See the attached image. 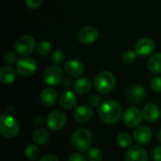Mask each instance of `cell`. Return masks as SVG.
Listing matches in <instances>:
<instances>
[{
  "label": "cell",
  "mask_w": 161,
  "mask_h": 161,
  "mask_svg": "<svg viewBox=\"0 0 161 161\" xmlns=\"http://www.w3.org/2000/svg\"><path fill=\"white\" fill-rule=\"evenodd\" d=\"M123 111L121 105L115 100H107L103 102L98 108L99 118L106 124H116L120 121Z\"/></svg>",
  "instance_id": "6da1fadb"
},
{
  "label": "cell",
  "mask_w": 161,
  "mask_h": 161,
  "mask_svg": "<svg viewBox=\"0 0 161 161\" xmlns=\"http://www.w3.org/2000/svg\"><path fill=\"white\" fill-rule=\"evenodd\" d=\"M92 143V135L87 128H78L71 136V144L78 152L88 151Z\"/></svg>",
  "instance_id": "7a4b0ae2"
},
{
  "label": "cell",
  "mask_w": 161,
  "mask_h": 161,
  "mask_svg": "<svg viewBox=\"0 0 161 161\" xmlns=\"http://www.w3.org/2000/svg\"><path fill=\"white\" fill-rule=\"evenodd\" d=\"M116 77L109 71H102L94 78L95 90L101 94L109 93L116 86Z\"/></svg>",
  "instance_id": "3957f363"
},
{
  "label": "cell",
  "mask_w": 161,
  "mask_h": 161,
  "mask_svg": "<svg viewBox=\"0 0 161 161\" xmlns=\"http://www.w3.org/2000/svg\"><path fill=\"white\" fill-rule=\"evenodd\" d=\"M20 130L17 120L9 115L3 114L0 118V133L5 138H14L18 135Z\"/></svg>",
  "instance_id": "277c9868"
},
{
  "label": "cell",
  "mask_w": 161,
  "mask_h": 161,
  "mask_svg": "<svg viewBox=\"0 0 161 161\" xmlns=\"http://www.w3.org/2000/svg\"><path fill=\"white\" fill-rule=\"evenodd\" d=\"M37 44L35 39L30 35H23L20 36L15 43H14V49L15 52L22 57H27L30 54L33 53V51L36 49Z\"/></svg>",
  "instance_id": "5b68a950"
},
{
  "label": "cell",
  "mask_w": 161,
  "mask_h": 161,
  "mask_svg": "<svg viewBox=\"0 0 161 161\" xmlns=\"http://www.w3.org/2000/svg\"><path fill=\"white\" fill-rule=\"evenodd\" d=\"M64 72L58 65H51L43 72V80L49 86H58L63 80Z\"/></svg>",
  "instance_id": "8992f818"
},
{
  "label": "cell",
  "mask_w": 161,
  "mask_h": 161,
  "mask_svg": "<svg viewBox=\"0 0 161 161\" xmlns=\"http://www.w3.org/2000/svg\"><path fill=\"white\" fill-rule=\"evenodd\" d=\"M36 70H37V63L31 58L25 57L19 59L16 63V71L21 76L29 77L35 74Z\"/></svg>",
  "instance_id": "52a82bcc"
},
{
  "label": "cell",
  "mask_w": 161,
  "mask_h": 161,
  "mask_svg": "<svg viewBox=\"0 0 161 161\" xmlns=\"http://www.w3.org/2000/svg\"><path fill=\"white\" fill-rule=\"evenodd\" d=\"M143 115L142 112L136 107H130L125 109L123 115L124 124L130 128L138 126L142 121Z\"/></svg>",
  "instance_id": "ba28073f"
},
{
  "label": "cell",
  "mask_w": 161,
  "mask_h": 161,
  "mask_svg": "<svg viewBox=\"0 0 161 161\" xmlns=\"http://www.w3.org/2000/svg\"><path fill=\"white\" fill-rule=\"evenodd\" d=\"M66 115L60 110H53L46 118V125L53 131L60 130L66 125Z\"/></svg>",
  "instance_id": "9c48e42d"
},
{
  "label": "cell",
  "mask_w": 161,
  "mask_h": 161,
  "mask_svg": "<svg viewBox=\"0 0 161 161\" xmlns=\"http://www.w3.org/2000/svg\"><path fill=\"white\" fill-rule=\"evenodd\" d=\"M155 48V42L148 37L141 38L135 44V51L140 57H148L153 55Z\"/></svg>",
  "instance_id": "30bf717a"
},
{
  "label": "cell",
  "mask_w": 161,
  "mask_h": 161,
  "mask_svg": "<svg viewBox=\"0 0 161 161\" xmlns=\"http://www.w3.org/2000/svg\"><path fill=\"white\" fill-rule=\"evenodd\" d=\"M98 37H99V32L97 28L92 25H86L82 27L77 34V39L79 42L86 45L95 42Z\"/></svg>",
  "instance_id": "8fae6325"
},
{
  "label": "cell",
  "mask_w": 161,
  "mask_h": 161,
  "mask_svg": "<svg viewBox=\"0 0 161 161\" xmlns=\"http://www.w3.org/2000/svg\"><path fill=\"white\" fill-rule=\"evenodd\" d=\"M145 95H146L145 88L142 85H139V84L131 86L125 92L126 99L132 104H137V103L142 102L144 99Z\"/></svg>",
  "instance_id": "7c38bea8"
},
{
  "label": "cell",
  "mask_w": 161,
  "mask_h": 161,
  "mask_svg": "<svg viewBox=\"0 0 161 161\" xmlns=\"http://www.w3.org/2000/svg\"><path fill=\"white\" fill-rule=\"evenodd\" d=\"M153 137L152 129L146 125L138 126L133 132V140L140 145L147 144L151 142Z\"/></svg>",
  "instance_id": "4fadbf2b"
},
{
  "label": "cell",
  "mask_w": 161,
  "mask_h": 161,
  "mask_svg": "<svg viewBox=\"0 0 161 161\" xmlns=\"http://www.w3.org/2000/svg\"><path fill=\"white\" fill-rule=\"evenodd\" d=\"M64 71L71 77H79L84 73V64L77 58H71L65 63Z\"/></svg>",
  "instance_id": "5bb4252c"
},
{
  "label": "cell",
  "mask_w": 161,
  "mask_h": 161,
  "mask_svg": "<svg viewBox=\"0 0 161 161\" xmlns=\"http://www.w3.org/2000/svg\"><path fill=\"white\" fill-rule=\"evenodd\" d=\"M73 116H74V119L75 122H77L79 124H84V123H88L89 121L92 120V118L93 116V111L89 106L82 105L75 109Z\"/></svg>",
  "instance_id": "9a60e30c"
},
{
  "label": "cell",
  "mask_w": 161,
  "mask_h": 161,
  "mask_svg": "<svg viewBox=\"0 0 161 161\" xmlns=\"http://www.w3.org/2000/svg\"><path fill=\"white\" fill-rule=\"evenodd\" d=\"M142 115L144 120L149 123L158 122L160 119L161 111L159 107L154 103H149L144 106L142 110Z\"/></svg>",
  "instance_id": "2e32d148"
},
{
  "label": "cell",
  "mask_w": 161,
  "mask_h": 161,
  "mask_svg": "<svg viewBox=\"0 0 161 161\" xmlns=\"http://www.w3.org/2000/svg\"><path fill=\"white\" fill-rule=\"evenodd\" d=\"M147 152L140 146L130 147L125 154V161H148Z\"/></svg>",
  "instance_id": "e0dca14e"
},
{
  "label": "cell",
  "mask_w": 161,
  "mask_h": 161,
  "mask_svg": "<svg viewBox=\"0 0 161 161\" xmlns=\"http://www.w3.org/2000/svg\"><path fill=\"white\" fill-rule=\"evenodd\" d=\"M77 103V97L75 93L72 91H65L59 97L58 104L63 109H72L75 107Z\"/></svg>",
  "instance_id": "ac0fdd59"
},
{
  "label": "cell",
  "mask_w": 161,
  "mask_h": 161,
  "mask_svg": "<svg viewBox=\"0 0 161 161\" xmlns=\"http://www.w3.org/2000/svg\"><path fill=\"white\" fill-rule=\"evenodd\" d=\"M41 103L45 107H52L58 100V93L52 87L44 88L40 94Z\"/></svg>",
  "instance_id": "d6986e66"
},
{
  "label": "cell",
  "mask_w": 161,
  "mask_h": 161,
  "mask_svg": "<svg viewBox=\"0 0 161 161\" xmlns=\"http://www.w3.org/2000/svg\"><path fill=\"white\" fill-rule=\"evenodd\" d=\"M17 71L11 65H5L0 70V82L3 85H10L16 80Z\"/></svg>",
  "instance_id": "ffe728a7"
},
{
  "label": "cell",
  "mask_w": 161,
  "mask_h": 161,
  "mask_svg": "<svg viewBox=\"0 0 161 161\" xmlns=\"http://www.w3.org/2000/svg\"><path fill=\"white\" fill-rule=\"evenodd\" d=\"M92 90V83L87 77H80L75 83V91L80 95L88 94Z\"/></svg>",
  "instance_id": "44dd1931"
},
{
  "label": "cell",
  "mask_w": 161,
  "mask_h": 161,
  "mask_svg": "<svg viewBox=\"0 0 161 161\" xmlns=\"http://www.w3.org/2000/svg\"><path fill=\"white\" fill-rule=\"evenodd\" d=\"M147 67L153 74H161V53H154L150 56Z\"/></svg>",
  "instance_id": "7402d4cb"
},
{
  "label": "cell",
  "mask_w": 161,
  "mask_h": 161,
  "mask_svg": "<svg viewBox=\"0 0 161 161\" xmlns=\"http://www.w3.org/2000/svg\"><path fill=\"white\" fill-rule=\"evenodd\" d=\"M32 140L37 145H43L49 140V133L44 128H39L34 131L32 135Z\"/></svg>",
  "instance_id": "603a6c76"
},
{
  "label": "cell",
  "mask_w": 161,
  "mask_h": 161,
  "mask_svg": "<svg viewBox=\"0 0 161 161\" xmlns=\"http://www.w3.org/2000/svg\"><path fill=\"white\" fill-rule=\"evenodd\" d=\"M25 155L29 160H37L40 157V149L36 144H27L25 148Z\"/></svg>",
  "instance_id": "cb8c5ba5"
},
{
  "label": "cell",
  "mask_w": 161,
  "mask_h": 161,
  "mask_svg": "<svg viewBox=\"0 0 161 161\" xmlns=\"http://www.w3.org/2000/svg\"><path fill=\"white\" fill-rule=\"evenodd\" d=\"M117 143L122 148H128L132 144V138L127 132H121L117 135Z\"/></svg>",
  "instance_id": "d4e9b609"
},
{
  "label": "cell",
  "mask_w": 161,
  "mask_h": 161,
  "mask_svg": "<svg viewBox=\"0 0 161 161\" xmlns=\"http://www.w3.org/2000/svg\"><path fill=\"white\" fill-rule=\"evenodd\" d=\"M51 44L47 41H42L37 44L36 50L41 56H47L51 53Z\"/></svg>",
  "instance_id": "484cf974"
},
{
  "label": "cell",
  "mask_w": 161,
  "mask_h": 161,
  "mask_svg": "<svg viewBox=\"0 0 161 161\" xmlns=\"http://www.w3.org/2000/svg\"><path fill=\"white\" fill-rule=\"evenodd\" d=\"M66 56L65 53L62 50H56L52 53L51 55V61L53 62L54 65H61L65 61Z\"/></svg>",
  "instance_id": "4316f807"
},
{
  "label": "cell",
  "mask_w": 161,
  "mask_h": 161,
  "mask_svg": "<svg viewBox=\"0 0 161 161\" xmlns=\"http://www.w3.org/2000/svg\"><path fill=\"white\" fill-rule=\"evenodd\" d=\"M89 161H102L103 160V153L101 150L97 148L89 149L86 155Z\"/></svg>",
  "instance_id": "83f0119b"
},
{
  "label": "cell",
  "mask_w": 161,
  "mask_h": 161,
  "mask_svg": "<svg viewBox=\"0 0 161 161\" xmlns=\"http://www.w3.org/2000/svg\"><path fill=\"white\" fill-rule=\"evenodd\" d=\"M137 53L136 51L133 50H126L124 52L123 56H122V59L125 63L126 64H132L135 62L136 58H137Z\"/></svg>",
  "instance_id": "f1b7e54d"
},
{
  "label": "cell",
  "mask_w": 161,
  "mask_h": 161,
  "mask_svg": "<svg viewBox=\"0 0 161 161\" xmlns=\"http://www.w3.org/2000/svg\"><path fill=\"white\" fill-rule=\"evenodd\" d=\"M4 61L7 65H13L17 63V56L14 52L12 51H8L4 55Z\"/></svg>",
  "instance_id": "f546056e"
},
{
  "label": "cell",
  "mask_w": 161,
  "mask_h": 161,
  "mask_svg": "<svg viewBox=\"0 0 161 161\" xmlns=\"http://www.w3.org/2000/svg\"><path fill=\"white\" fill-rule=\"evenodd\" d=\"M150 87L155 92H161V76L156 75L151 79Z\"/></svg>",
  "instance_id": "4dcf8cb0"
},
{
  "label": "cell",
  "mask_w": 161,
  "mask_h": 161,
  "mask_svg": "<svg viewBox=\"0 0 161 161\" xmlns=\"http://www.w3.org/2000/svg\"><path fill=\"white\" fill-rule=\"evenodd\" d=\"M88 103L92 107H97L101 105V97L98 94H91L88 97Z\"/></svg>",
  "instance_id": "1f68e13d"
},
{
  "label": "cell",
  "mask_w": 161,
  "mask_h": 161,
  "mask_svg": "<svg viewBox=\"0 0 161 161\" xmlns=\"http://www.w3.org/2000/svg\"><path fill=\"white\" fill-rule=\"evenodd\" d=\"M25 6L30 8V9H37L39 8L42 4V0H25Z\"/></svg>",
  "instance_id": "d6a6232c"
},
{
  "label": "cell",
  "mask_w": 161,
  "mask_h": 161,
  "mask_svg": "<svg viewBox=\"0 0 161 161\" xmlns=\"http://www.w3.org/2000/svg\"><path fill=\"white\" fill-rule=\"evenodd\" d=\"M88 158L85 155H83L82 153H75V154H73L69 160L68 161H87Z\"/></svg>",
  "instance_id": "836d02e7"
},
{
  "label": "cell",
  "mask_w": 161,
  "mask_h": 161,
  "mask_svg": "<svg viewBox=\"0 0 161 161\" xmlns=\"http://www.w3.org/2000/svg\"><path fill=\"white\" fill-rule=\"evenodd\" d=\"M152 157L155 161H161V146H156L153 149Z\"/></svg>",
  "instance_id": "e575fe53"
},
{
  "label": "cell",
  "mask_w": 161,
  "mask_h": 161,
  "mask_svg": "<svg viewBox=\"0 0 161 161\" xmlns=\"http://www.w3.org/2000/svg\"><path fill=\"white\" fill-rule=\"evenodd\" d=\"M39 161H59L58 158L56 157L55 155L52 154H46L44 156H42Z\"/></svg>",
  "instance_id": "d590c367"
},
{
  "label": "cell",
  "mask_w": 161,
  "mask_h": 161,
  "mask_svg": "<svg viewBox=\"0 0 161 161\" xmlns=\"http://www.w3.org/2000/svg\"><path fill=\"white\" fill-rule=\"evenodd\" d=\"M72 84H73V81H72V79H70V78H63V80H62V82H61V85H62V87L65 89V90H67V91H69V89L72 87Z\"/></svg>",
  "instance_id": "8d00e7d4"
},
{
  "label": "cell",
  "mask_w": 161,
  "mask_h": 161,
  "mask_svg": "<svg viewBox=\"0 0 161 161\" xmlns=\"http://www.w3.org/2000/svg\"><path fill=\"white\" fill-rule=\"evenodd\" d=\"M43 123H44V120H43L42 117H38V118L35 119V124H36V125L41 126V125H43Z\"/></svg>",
  "instance_id": "74e56055"
},
{
  "label": "cell",
  "mask_w": 161,
  "mask_h": 161,
  "mask_svg": "<svg viewBox=\"0 0 161 161\" xmlns=\"http://www.w3.org/2000/svg\"><path fill=\"white\" fill-rule=\"evenodd\" d=\"M157 139H158V142L161 143V128L158 131V133H157Z\"/></svg>",
  "instance_id": "f35d334b"
}]
</instances>
